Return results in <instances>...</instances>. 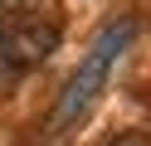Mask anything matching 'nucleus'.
Masks as SVG:
<instances>
[{
	"mask_svg": "<svg viewBox=\"0 0 151 146\" xmlns=\"http://www.w3.org/2000/svg\"><path fill=\"white\" fill-rule=\"evenodd\" d=\"M132 39H137V19H117V24H107L98 39H93L88 58L73 68V78L63 83V93L54 97V107H49V132H54V136L73 132V127H78L83 117L93 112L98 93L107 88V73H112V63L122 58V49H127Z\"/></svg>",
	"mask_w": 151,
	"mask_h": 146,
	"instance_id": "nucleus-1",
	"label": "nucleus"
},
{
	"mask_svg": "<svg viewBox=\"0 0 151 146\" xmlns=\"http://www.w3.org/2000/svg\"><path fill=\"white\" fill-rule=\"evenodd\" d=\"M59 44V29L44 24V19H29V24H5L0 29V68L5 73H24V68L44 63Z\"/></svg>",
	"mask_w": 151,
	"mask_h": 146,
	"instance_id": "nucleus-2",
	"label": "nucleus"
}]
</instances>
